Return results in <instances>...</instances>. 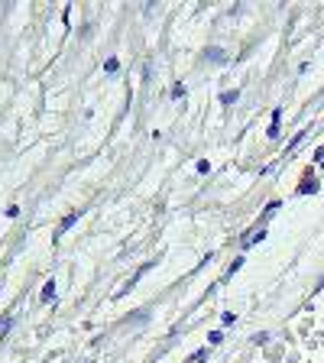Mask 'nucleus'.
<instances>
[{
	"label": "nucleus",
	"mask_w": 324,
	"mask_h": 363,
	"mask_svg": "<svg viewBox=\"0 0 324 363\" xmlns=\"http://www.w3.org/2000/svg\"><path fill=\"white\" fill-rule=\"evenodd\" d=\"M237 94H240L237 88H233V91H224V94H221V101H224V104H233V101H237Z\"/></svg>",
	"instance_id": "6"
},
{
	"label": "nucleus",
	"mask_w": 324,
	"mask_h": 363,
	"mask_svg": "<svg viewBox=\"0 0 324 363\" xmlns=\"http://www.w3.org/2000/svg\"><path fill=\"white\" fill-rule=\"evenodd\" d=\"M221 321H224V325H233V321H237V315H233V311H224Z\"/></svg>",
	"instance_id": "8"
},
{
	"label": "nucleus",
	"mask_w": 324,
	"mask_h": 363,
	"mask_svg": "<svg viewBox=\"0 0 324 363\" xmlns=\"http://www.w3.org/2000/svg\"><path fill=\"white\" fill-rule=\"evenodd\" d=\"M204 357H208V347H201V350H194V354L188 357V363H201Z\"/></svg>",
	"instance_id": "5"
},
{
	"label": "nucleus",
	"mask_w": 324,
	"mask_h": 363,
	"mask_svg": "<svg viewBox=\"0 0 324 363\" xmlns=\"http://www.w3.org/2000/svg\"><path fill=\"white\" fill-rule=\"evenodd\" d=\"M208 59H211V62H217V65H224V62H227V56H224V49H217V46L208 49Z\"/></svg>",
	"instance_id": "1"
},
{
	"label": "nucleus",
	"mask_w": 324,
	"mask_h": 363,
	"mask_svg": "<svg viewBox=\"0 0 324 363\" xmlns=\"http://www.w3.org/2000/svg\"><path fill=\"white\" fill-rule=\"evenodd\" d=\"M263 237H266V233H263V227H259V231H250V233H247V237H243V247H250V243L263 240Z\"/></svg>",
	"instance_id": "2"
},
{
	"label": "nucleus",
	"mask_w": 324,
	"mask_h": 363,
	"mask_svg": "<svg viewBox=\"0 0 324 363\" xmlns=\"http://www.w3.org/2000/svg\"><path fill=\"white\" fill-rule=\"evenodd\" d=\"M75 221H78V211H75V215H68V217H65L62 224H59V233H65V231H68V227H72Z\"/></svg>",
	"instance_id": "4"
},
{
	"label": "nucleus",
	"mask_w": 324,
	"mask_h": 363,
	"mask_svg": "<svg viewBox=\"0 0 324 363\" xmlns=\"http://www.w3.org/2000/svg\"><path fill=\"white\" fill-rule=\"evenodd\" d=\"M52 298H56V282L49 279L46 286H43V302H52Z\"/></svg>",
	"instance_id": "3"
},
{
	"label": "nucleus",
	"mask_w": 324,
	"mask_h": 363,
	"mask_svg": "<svg viewBox=\"0 0 324 363\" xmlns=\"http://www.w3.org/2000/svg\"><path fill=\"white\" fill-rule=\"evenodd\" d=\"M117 68H121V62H117V59H107V62H104V72H117Z\"/></svg>",
	"instance_id": "7"
}]
</instances>
